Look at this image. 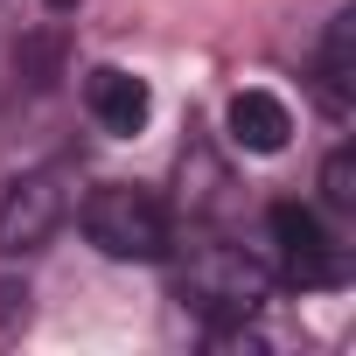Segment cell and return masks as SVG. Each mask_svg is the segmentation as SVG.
<instances>
[{
  "instance_id": "3957f363",
  "label": "cell",
  "mask_w": 356,
  "mask_h": 356,
  "mask_svg": "<svg viewBox=\"0 0 356 356\" xmlns=\"http://www.w3.org/2000/svg\"><path fill=\"white\" fill-rule=\"evenodd\" d=\"M273 245H280V273L286 286L300 293H321V286H342L349 266H342V245L328 238V224L307 210V203H273Z\"/></svg>"
},
{
  "instance_id": "30bf717a",
  "label": "cell",
  "mask_w": 356,
  "mask_h": 356,
  "mask_svg": "<svg viewBox=\"0 0 356 356\" xmlns=\"http://www.w3.org/2000/svg\"><path fill=\"white\" fill-rule=\"evenodd\" d=\"M49 8H56V15H70V8H77V0H49Z\"/></svg>"
},
{
  "instance_id": "52a82bcc",
  "label": "cell",
  "mask_w": 356,
  "mask_h": 356,
  "mask_svg": "<svg viewBox=\"0 0 356 356\" xmlns=\"http://www.w3.org/2000/svg\"><path fill=\"white\" fill-rule=\"evenodd\" d=\"M349 29H356V15H335L328 22V42H321V91H328V105L335 112H349Z\"/></svg>"
},
{
  "instance_id": "7a4b0ae2",
  "label": "cell",
  "mask_w": 356,
  "mask_h": 356,
  "mask_svg": "<svg viewBox=\"0 0 356 356\" xmlns=\"http://www.w3.org/2000/svg\"><path fill=\"white\" fill-rule=\"evenodd\" d=\"M77 224H84V238H91L105 259H119V266H161V259L175 252V217H168V203H161L154 189H140V182H98V189L84 196Z\"/></svg>"
},
{
  "instance_id": "277c9868",
  "label": "cell",
  "mask_w": 356,
  "mask_h": 356,
  "mask_svg": "<svg viewBox=\"0 0 356 356\" xmlns=\"http://www.w3.org/2000/svg\"><path fill=\"white\" fill-rule=\"evenodd\" d=\"M70 217V189L56 168H29L0 189V252H42Z\"/></svg>"
},
{
  "instance_id": "ba28073f",
  "label": "cell",
  "mask_w": 356,
  "mask_h": 356,
  "mask_svg": "<svg viewBox=\"0 0 356 356\" xmlns=\"http://www.w3.org/2000/svg\"><path fill=\"white\" fill-rule=\"evenodd\" d=\"M321 189H328V203H335V210H349V203H356V161H349V147H335V154H328Z\"/></svg>"
},
{
  "instance_id": "9c48e42d",
  "label": "cell",
  "mask_w": 356,
  "mask_h": 356,
  "mask_svg": "<svg viewBox=\"0 0 356 356\" xmlns=\"http://www.w3.org/2000/svg\"><path fill=\"white\" fill-rule=\"evenodd\" d=\"M22 314H29V293H22L15 280H0V335H8V328H15Z\"/></svg>"
},
{
  "instance_id": "5b68a950",
  "label": "cell",
  "mask_w": 356,
  "mask_h": 356,
  "mask_svg": "<svg viewBox=\"0 0 356 356\" xmlns=\"http://www.w3.org/2000/svg\"><path fill=\"white\" fill-rule=\"evenodd\" d=\"M84 112L98 119V133L133 140L154 112V91H147V77H133L119 63H98V70H84Z\"/></svg>"
},
{
  "instance_id": "6da1fadb",
  "label": "cell",
  "mask_w": 356,
  "mask_h": 356,
  "mask_svg": "<svg viewBox=\"0 0 356 356\" xmlns=\"http://www.w3.org/2000/svg\"><path fill=\"white\" fill-rule=\"evenodd\" d=\"M175 293L182 307L203 314V328H245L259 314V300L273 293V273L245 252V245H189L175 259Z\"/></svg>"
},
{
  "instance_id": "8992f818",
  "label": "cell",
  "mask_w": 356,
  "mask_h": 356,
  "mask_svg": "<svg viewBox=\"0 0 356 356\" xmlns=\"http://www.w3.org/2000/svg\"><path fill=\"white\" fill-rule=\"evenodd\" d=\"M224 126H231V140H238L245 154H280V147L293 140V112H286L273 91H259V84H245V91L224 105Z\"/></svg>"
}]
</instances>
